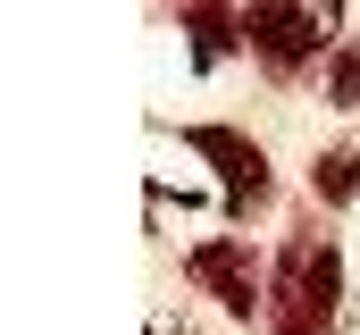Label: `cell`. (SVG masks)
Returning <instances> with one entry per match:
<instances>
[{
	"mask_svg": "<svg viewBox=\"0 0 360 335\" xmlns=\"http://www.w3.org/2000/svg\"><path fill=\"white\" fill-rule=\"evenodd\" d=\"M344 319V244L319 218H293L269 268V335H335Z\"/></svg>",
	"mask_w": 360,
	"mask_h": 335,
	"instance_id": "1",
	"label": "cell"
},
{
	"mask_svg": "<svg viewBox=\"0 0 360 335\" xmlns=\"http://www.w3.org/2000/svg\"><path fill=\"white\" fill-rule=\"evenodd\" d=\"M344 34L310 8V0H243V51L260 59L269 84H302L319 68V51H335Z\"/></svg>",
	"mask_w": 360,
	"mask_h": 335,
	"instance_id": "2",
	"label": "cell"
},
{
	"mask_svg": "<svg viewBox=\"0 0 360 335\" xmlns=\"http://www.w3.org/2000/svg\"><path fill=\"white\" fill-rule=\"evenodd\" d=\"M184 151L218 176V193H226V227H252L260 210L276 201V176H269V151L243 134V126H226V118H201V126H176Z\"/></svg>",
	"mask_w": 360,
	"mask_h": 335,
	"instance_id": "3",
	"label": "cell"
},
{
	"mask_svg": "<svg viewBox=\"0 0 360 335\" xmlns=\"http://www.w3.org/2000/svg\"><path fill=\"white\" fill-rule=\"evenodd\" d=\"M184 285H201L235 327L269 319V277L252 260V235H201V244H184Z\"/></svg>",
	"mask_w": 360,
	"mask_h": 335,
	"instance_id": "4",
	"label": "cell"
},
{
	"mask_svg": "<svg viewBox=\"0 0 360 335\" xmlns=\"http://www.w3.org/2000/svg\"><path fill=\"white\" fill-rule=\"evenodd\" d=\"M184 59L193 68H218L226 51H243V8L235 0H184Z\"/></svg>",
	"mask_w": 360,
	"mask_h": 335,
	"instance_id": "5",
	"label": "cell"
},
{
	"mask_svg": "<svg viewBox=\"0 0 360 335\" xmlns=\"http://www.w3.org/2000/svg\"><path fill=\"white\" fill-rule=\"evenodd\" d=\"M360 193V143H327V151H310V201L319 210H344Z\"/></svg>",
	"mask_w": 360,
	"mask_h": 335,
	"instance_id": "6",
	"label": "cell"
},
{
	"mask_svg": "<svg viewBox=\"0 0 360 335\" xmlns=\"http://www.w3.org/2000/svg\"><path fill=\"white\" fill-rule=\"evenodd\" d=\"M327 109H360V34L327 51Z\"/></svg>",
	"mask_w": 360,
	"mask_h": 335,
	"instance_id": "7",
	"label": "cell"
},
{
	"mask_svg": "<svg viewBox=\"0 0 360 335\" xmlns=\"http://www.w3.org/2000/svg\"><path fill=\"white\" fill-rule=\"evenodd\" d=\"M160 8H184V0H160Z\"/></svg>",
	"mask_w": 360,
	"mask_h": 335,
	"instance_id": "8",
	"label": "cell"
}]
</instances>
